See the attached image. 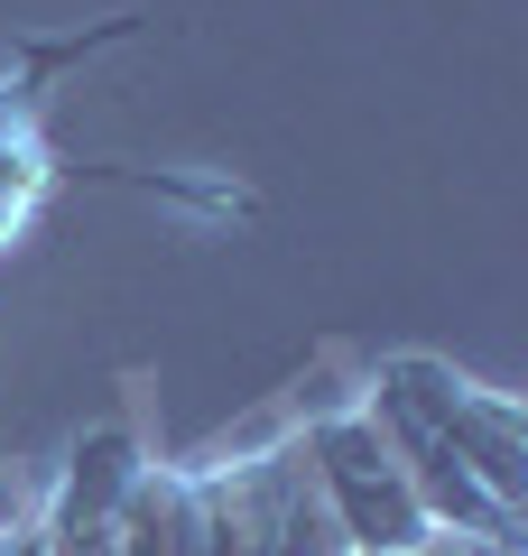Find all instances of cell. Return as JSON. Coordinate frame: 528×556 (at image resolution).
I'll list each match as a JSON object with an SVG mask.
<instances>
[{"instance_id": "5", "label": "cell", "mask_w": 528, "mask_h": 556, "mask_svg": "<svg viewBox=\"0 0 528 556\" xmlns=\"http://www.w3.org/2000/svg\"><path fill=\"white\" fill-rule=\"evenodd\" d=\"M47 186H56L47 139H28V149H10V159H0V241H10V232H20V223L47 204Z\"/></svg>"}, {"instance_id": "2", "label": "cell", "mask_w": 528, "mask_h": 556, "mask_svg": "<svg viewBox=\"0 0 528 556\" xmlns=\"http://www.w3.org/2000/svg\"><path fill=\"white\" fill-rule=\"evenodd\" d=\"M297 445H306V464H315V492H325L343 547L408 556L417 538H427V510H417V492H408V464H399L390 437L372 427L362 390L334 399V408H306L297 417Z\"/></svg>"}, {"instance_id": "7", "label": "cell", "mask_w": 528, "mask_h": 556, "mask_svg": "<svg viewBox=\"0 0 528 556\" xmlns=\"http://www.w3.org/2000/svg\"><path fill=\"white\" fill-rule=\"evenodd\" d=\"M352 556H362V547H352Z\"/></svg>"}, {"instance_id": "1", "label": "cell", "mask_w": 528, "mask_h": 556, "mask_svg": "<svg viewBox=\"0 0 528 556\" xmlns=\"http://www.w3.org/2000/svg\"><path fill=\"white\" fill-rule=\"evenodd\" d=\"M362 399H372V408H399L408 427H427L501 510L528 519V417H519V399L473 390V380L454 371V362H436V353H390Z\"/></svg>"}, {"instance_id": "4", "label": "cell", "mask_w": 528, "mask_h": 556, "mask_svg": "<svg viewBox=\"0 0 528 556\" xmlns=\"http://www.w3.org/2000/svg\"><path fill=\"white\" fill-rule=\"evenodd\" d=\"M130 28H139V20L121 10V20H93L84 38H47V47H28V56H20V75H0V159H10V149H28V139L47 130V93H56V75H65V65H84L93 47L130 38Z\"/></svg>"}, {"instance_id": "3", "label": "cell", "mask_w": 528, "mask_h": 556, "mask_svg": "<svg viewBox=\"0 0 528 556\" xmlns=\"http://www.w3.org/2000/svg\"><path fill=\"white\" fill-rule=\"evenodd\" d=\"M112 556H204V492L176 464H139L130 501H121Z\"/></svg>"}, {"instance_id": "6", "label": "cell", "mask_w": 528, "mask_h": 556, "mask_svg": "<svg viewBox=\"0 0 528 556\" xmlns=\"http://www.w3.org/2000/svg\"><path fill=\"white\" fill-rule=\"evenodd\" d=\"M408 556H528V547H491V538H445V529H427Z\"/></svg>"}]
</instances>
